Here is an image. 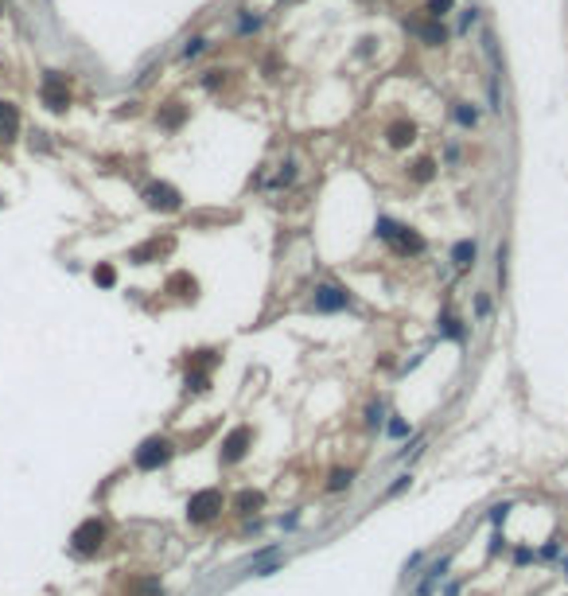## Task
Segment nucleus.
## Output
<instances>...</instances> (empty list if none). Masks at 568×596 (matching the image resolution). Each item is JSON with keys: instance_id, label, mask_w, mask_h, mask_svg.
<instances>
[{"instance_id": "29", "label": "nucleus", "mask_w": 568, "mask_h": 596, "mask_svg": "<svg viewBox=\"0 0 568 596\" xmlns=\"http://www.w3.org/2000/svg\"><path fill=\"white\" fill-rule=\"evenodd\" d=\"M506 514H510V503L494 507V511H491V522H502V519H506Z\"/></svg>"}, {"instance_id": "6", "label": "nucleus", "mask_w": 568, "mask_h": 596, "mask_svg": "<svg viewBox=\"0 0 568 596\" xmlns=\"http://www.w3.org/2000/svg\"><path fill=\"white\" fill-rule=\"evenodd\" d=\"M311 308L316 312H347V308H354V296L347 293L343 285H316Z\"/></svg>"}, {"instance_id": "20", "label": "nucleus", "mask_w": 568, "mask_h": 596, "mask_svg": "<svg viewBox=\"0 0 568 596\" xmlns=\"http://www.w3.org/2000/svg\"><path fill=\"white\" fill-rule=\"evenodd\" d=\"M93 281H98L101 289H113V285H117V269L101 261V265H93Z\"/></svg>"}, {"instance_id": "3", "label": "nucleus", "mask_w": 568, "mask_h": 596, "mask_svg": "<svg viewBox=\"0 0 568 596\" xmlns=\"http://www.w3.org/2000/svg\"><path fill=\"white\" fill-rule=\"evenodd\" d=\"M172 456H176V445H172L167 437H148L141 448H136V468L141 471H160Z\"/></svg>"}, {"instance_id": "12", "label": "nucleus", "mask_w": 568, "mask_h": 596, "mask_svg": "<svg viewBox=\"0 0 568 596\" xmlns=\"http://www.w3.org/2000/svg\"><path fill=\"white\" fill-rule=\"evenodd\" d=\"M16 133H20V110L0 98V141H16Z\"/></svg>"}, {"instance_id": "5", "label": "nucleus", "mask_w": 568, "mask_h": 596, "mask_svg": "<svg viewBox=\"0 0 568 596\" xmlns=\"http://www.w3.org/2000/svg\"><path fill=\"white\" fill-rule=\"evenodd\" d=\"M222 507H226L222 491H218V487H207V491H195V495L187 499V519L191 522H210V519L222 514Z\"/></svg>"}, {"instance_id": "16", "label": "nucleus", "mask_w": 568, "mask_h": 596, "mask_svg": "<svg viewBox=\"0 0 568 596\" xmlns=\"http://www.w3.org/2000/svg\"><path fill=\"white\" fill-rule=\"evenodd\" d=\"M160 250H164V246H160V238H152V242H144V246H136V250H129V261H136V265H148V258H156Z\"/></svg>"}, {"instance_id": "27", "label": "nucleus", "mask_w": 568, "mask_h": 596, "mask_svg": "<svg viewBox=\"0 0 568 596\" xmlns=\"http://www.w3.org/2000/svg\"><path fill=\"white\" fill-rule=\"evenodd\" d=\"M389 437H409V425L405 421H389Z\"/></svg>"}, {"instance_id": "10", "label": "nucleus", "mask_w": 568, "mask_h": 596, "mask_svg": "<svg viewBox=\"0 0 568 596\" xmlns=\"http://www.w3.org/2000/svg\"><path fill=\"white\" fill-rule=\"evenodd\" d=\"M183 121H187V106H183V101H167L164 110L156 113V125L167 129V133H179V129H183Z\"/></svg>"}, {"instance_id": "7", "label": "nucleus", "mask_w": 568, "mask_h": 596, "mask_svg": "<svg viewBox=\"0 0 568 596\" xmlns=\"http://www.w3.org/2000/svg\"><path fill=\"white\" fill-rule=\"evenodd\" d=\"M250 445H253V429L250 425L230 429L226 440H222V448H218V460H222V464H238L245 452H250Z\"/></svg>"}, {"instance_id": "31", "label": "nucleus", "mask_w": 568, "mask_h": 596, "mask_svg": "<svg viewBox=\"0 0 568 596\" xmlns=\"http://www.w3.org/2000/svg\"><path fill=\"white\" fill-rule=\"evenodd\" d=\"M486 312H491V300H486V296H479V300H475V316H486Z\"/></svg>"}, {"instance_id": "2", "label": "nucleus", "mask_w": 568, "mask_h": 596, "mask_svg": "<svg viewBox=\"0 0 568 596\" xmlns=\"http://www.w3.org/2000/svg\"><path fill=\"white\" fill-rule=\"evenodd\" d=\"M101 546H105V522H101V519L78 522L75 534H70V550H75V554H82V557H90V554H98Z\"/></svg>"}, {"instance_id": "33", "label": "nucleus", "mask_w": 568, "mask_h": 596, "mask_svg": "<svg viewBox=\"0 0 568 596\" xmlns=\"http://www.w3.org/2000/svg\"><path fill=\"white\" fill-rule=\"evenodd\" d=\"M564 573H568V557H564Z\"/></svg>"}, {"instance_id": "24", "label": "nucleus", "mask_w": 568, "mask_h": 596, "mask_svg": "<svg viewBox=\"0 0 568 596\" xmlns=\"http://www.w3.org/2000/svg\"><path fill=\"white\" fill-rule=\"evenodd\" d=\"M366 421H370V425H382V421H385V410H382V402H377V405H370V410H366Z\"/></svg>"}, {"instance_id": "8", "label": "nucleus", "mask_w": 568, "mask_h": 596, "mask_svg": "<svg viewBox=\"0 0 568 596\" xmlns=\"http://www.w3.org/2000/svg\"><path fill=\"white\" fill-rule=\"evenodd\" d=\"M405 32L417 35L425 47H444V43H448V27H444L440 20H432V16H425V20H405Z\"/></svg>"}, {"instance_id": "26", "label": "nucleus", "mask_w": 568, "mask_h": 596, "mask_svg": "<svg viewBox=\"0 0 568 596\" xmlns=\"http://www.w3.org/2000/svg\"><path fill=\"white\" fill-rule=\"evenodd\" d=\"M222 78H226L222 70H207V78H202V86H207V90H214V86L222 82Z\"/></svg>"}, {"instance_id": "32", "label": "nucleus", "mask_w": 568, "mask_h": 596, "mask_svg": "<svg viewBox=\"0 0 568 596\" xmlns=\"http://www.w3.org/2000/svg\"><path fill=\"white\" fill-rule=\"evenodd\" d=\"M444 156H448V164H460V148H456V144H448V152H444Z\"/></svg>"}, {"instance_id": "34", "label": "nucleus", "mask_w": 568, "mask_h": 596, "mask_svg": "<svg viewBox=\"0 0 568 596\" xmlns=\"http://www.w3.org/2000/svg\"><path fill=\"white\" fill-rule=\"evenodd\" d=\"M0 8H4V4H0Z\"/></svg>"}, {"instance_id": "17", "label": "nucleus", "mask_w": 568, "mask_h": 596, "mask_svg": "<svg viewBox=\"0 0 568 596\" xmlns=\"http://www.w3.org/2000/svg\"><path fill=\"white\" fill-rule=\"evenodd\" d=\"M183 382H187V390L202 394V390L210 386V370H202V367H191V370H187V378H183Z\"/></svg>"}, {"instance_id": "15", "label": "nucleus", "mask_w": 568, "mask_h": 596, "mask_svg": "<svg viewBox=\"0 0 568 596\" xmlns=\"http://www.w3.org/2000/svg\"><path fill=\"white\" fill-rule=\"evenodd\" d=\"M451 113H456V121H460L463 129H475V125H479V110L471 106V101H456V106H451Z\"/></svg>"}, {"instance_id": "14", "label": "nucleus", "mask_w": 568, "mask_h": 596, "mask_svg": "<svg viewBox=\"0 0 568 596\" xmlns=\"http://www.w3.org/2000/svg\"><path fill=\"white\" fill-rule=\"evenodd\" d=\"M234 507H238V514H253V511H261V507H265V495H261V491H250V487H245L242 495L234 499Z\"/></svg>"}, {"instance_id": "21", "label": "nucleus", "mask_w": 568, "mask_h": 596, "mask_svg": "<svg viewBox=\"0 0 568 596\" xmlns=\"http://www.w3.org/2000/svg\"><path fill=\"white\" fill-rule=\"evenodd\" d=\"M436 176V160H417V164H413V179H417V184H428V179Z\"/></svg>"}, {"instance_id": "22", "label": "nucleus", "mask_w": 568, "mask_h": 596, "mask_svg": "<svg viewBox=\"0 0 568 596\" xmlns=\"http://www.w3.org/2000/svg\"><path fill=\"white\" fill-rule=\"evenodd\" d=\"M440 336H448V339H463V324L456 316H444L440 319Z\"/></svg>"}, {"instance_id": "23", "label": "nucleus", "mask_w": 568, "mask_h": 596, "mask_svg": "<svg viewBox=\"0 0 568 596\" xmlns=\"http://www.w3.org/2000/svg\"><path fill=\"white\" fill-rule=\"evenodd\" d=\"M202 47H207V39H199V35H195V39H187V47H183V59H195V55H199Z\"/></svg>"}, {"instance_id": "28", "label": "nucleus", "mask_w": 568, "mask_h": 596, "mask_svg": "<svg viewBox=\"0 0 568 596\" xmlns=\"http://www.w3.org/2000/svg\"><path fill=\"white\" fill-rule=\"evenodd\" d=\"M405 487H409V476H397V483H393L385 495H397V491H405Z\"/></svg>"}, {"instance_id": "11", "label": "nucleus", "mask_w": 568, "mask_h": 596, "mask_svg": "<svg viewBox=\"0 0 568 596\" xmlns=\"http://www.w3.org/2000/svg\"><path fill=\"white\" fill-rule=\"evenodd\" d=\"M451 261H456V269H475V261H479V242L475 238H463V242H456L451 246Z\"/></svg>"}, {"instance_id": "13", "label": "nucleus", "mask_w": 568, "mask_h": 596, "mask_svg": "<svg viewBox=\"0 0 568 596\" xmlns=\"http://www.w3.org/2000/svg\"><path fill=\"white\" fill-rule=\"evenodd\" d=\"M385 141H389L393 148H409V144L417 141V125H413V121H393V125L385 129Z\"/></svg>"}, {"instance_id": "25", "label": "nucleus", "mask_w": 568, "mask_h": 596, "mask_svg": "<svg viewBox=\"0 0 568 596\" xmlns=\"http://www.w3.org/2000/svg\"><path fill=\"white\" fill-rule=\"evenodd\" d=\"M292 179H296V164H284L280 176H276V184H292Z\"/></svg>"}, {"instance_id": "18", "label": "nucleus", "mask_w": 568, "mask_h": 596, "mask_svg": "<svg viewBox=\"0 0 568 596\" xmlns=\"http://www.w3.org/2000/svg\"><path fill=\"white\" fill-rule=\"evenodd\" d=\"M351 483H354V471L351 468H335L331 479H327V491H347Z\"/></svg>"}, {"instance_id": "19", "label": "nucleus", "mask_w": 568, "mask_h": 596, "mask_svg": "<svg viewBox=\"0 0 568 596\" xmlns=\"http://www.w3.org/2000/svg\"><path fill=\"white\" fill-rule=\"evenodd\" d=\"M451 8H456V0H425V8H420V12L432 16V20H444Z\"/></svg>"}, {"instance_id": "4", "label": "nucleus", "mask_w": 568, "mask_h": 596, "mask_svg": "<svg viewBox=\"0 0 568 596\" xmlns=\"http://www.w3.org/2000/svg\"><path fill=\"white\" fill-rule=\"evenodd\" d=\"M144 203H148V210H160V215H176V210H183V191L172 184H164V179H156V184L144 187Z\"/></svg>"}, {"instance_id": "1", "label": "nucleus", "mask_w": 568, "mask_h": 596, "mask_svg": "<svg viewBox=\"0 0 568 596\" xmlns=\"http://www.w3.org/2000/svg\"><path fill=\"white\" fill-rule=\"evenodd\" d=\"M39 101L47 106L51 113H67L70 110V82H67V75L47 70L43 82H39Z\"/></svg>"}, {"instance_id": "30", "label": "nucleus", "mask_w": 568, "mask_h": 596, "mask_svg": "<svg viewBox=\"0 0 568 596\" xmlns=\"http://www.w3.org/2000/svg\"><path fill=\"white\" fill-rule=\"evenodd\" d=\"M475 20H479V8H467V12H463V32H467V27L475 24Z\"/></svg>"}, {"instance_id": "9", "label": "nucleus", "mask_w": 568, "mask_h": 596, "mask_svg": "<svg viewBox=\"0 0 568 596\" xmlns=\"http://www.w3.org/2000/svg\"><path fill=\"white\" fill-rule=\"evenodd\" d=\"M389 246H393L397 253H409V258H420V253L428 250V242H425V238H420L413 227H401V222H397V230L389 234Z\"/></svg>"}]
</instances>
